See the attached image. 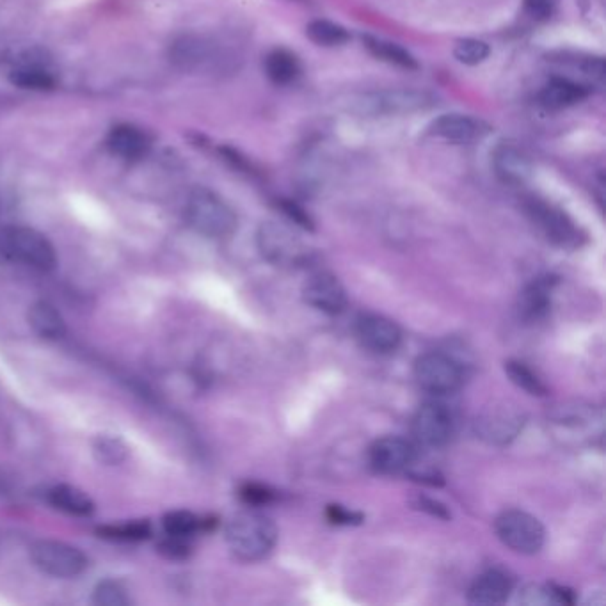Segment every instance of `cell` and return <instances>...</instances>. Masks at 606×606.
<instances>
[{
	"mask_svg": "<svg viewBox=\"0 0 606 606\" xmlns=\"http://www.w3.org/2000/svg\"><path fill=\"white\" fill-rule=\"evenodd\" d=\"M226 543L242 562H258L271 555L278 543V528L258 512H242L228 523Z\"/></svg>",
	"mask_w": 606,
	"mask_h": 606,
	"instance_id": "obj_1",
	"label": "cell"
},
{
	"mask_svg": "<svg viewBox=\"0 0 606 606\" xmlns=\"http://www.w3.org/2000/svg\"><path fill=\"white\" fill-rule=\"evenodd\" d=\"M185 217L194 232L208 239H226L239 224L233 208L207 187L192 189L185 203Z\"/></svg>",
	"mask_w": 606,
	"mask_h": 606,
	"instance_id": "obj_2",
	"label": "cell"
},
{
	"mask_svg": "<svg viewBox=\"0 0 606 606\" xmlns=\"http://www.w3.org/2000/svg\"><path fill=\"white\" fill-rule=\"evenodd\" d=\"M438 98L427 89L391 88L370 91L351 102V111L365 118L404 116L413 112L429 111Z\"/></svg>",
	"mask_w": 606,
	"mask_h": 606,
	"instance_id": "obj_3",
	"label": "cell"
},
{
	"mask_svg": "<svg viewBox=\"0 0 606 606\" xmlns=\"http://www.w3.org/2000/svg\"><path fill=\"white\" fill-rule=\"evenodd\" d=\"M0 253L38 271L57 267L56 248L43 233L27 226H8L0 230Z\"/></svg>",
	"mask_w": 606,
	"mask_h": 606,
	"instance_id": "obj_4",
	"label": "cell"
},
{
	"mask_svg": "<svg viewBox=\"0 0 606 606\" xmlns=\"http://www.w3.org/2000/svg\"><path fill=\"white\" fill-rule=\"evenodd\" d=\"M498 539L519 555H535L543 550L546 532L543 523L532 514L518 509L503 511L495 521Z\"/></svg>",
	"mask_w": 606,
	"mask_h": 606,
	"instance_id": "obj_5",
	"label": "cell"
},
{
	"mask_svg": "<svg viewBox=\"0 0 606 606\" xmlns=\"http://www.w3.org/2000/svg\"><path fill=\"white\" fill-rule=\"evenodd\" d=\"M525 210L535 228L543 233L551 244L564 249H576L582 246V230L564 210L539 198L528 200Z\"/></svg>",
	"mask_w": 606,
	"mask_h": 606,
	"instance_id": "obj_6",
	"label": "cell"
},
{
	"mask_svg": "<svg viewBox=\"0 0 606 606\" xmlns=\"http://www.w3.org/2000/svg\"><path fill=\"white\" fill-rule=\"evenodd\" d=\"M169 59L182 72H208L221 68L224 61L221 45L201 34H182L169 47Z\"/></svg>",
	"mask_w": 606,
	"mask_h": 606,
	"instance_id": "obj_7",
	"label": "cell"
},
{
	"mask_svg": "<svg viewBox=\"0 0 606 606\" xmlns=\"http://www.w3.org/2000/svg\"><path fill=\"white\" fill-rule=\"evenodd\" d=\"M256 240H258V248L265 260L278 267L303 265L310 255L303 240L299 239L296 233L287 228L285 224L267 221L260 226Z\"/></svg>",
	"mask_w": 606,
	"mask_h": 606,
	"instance_id": "obj_8",
	"label": "cell"
},
{
	"mask_svg": "<svg viewBox=\"0 0 606 606\" xmlns=\"http://www.w3.org/2000/svg\"><path fill=\"white\" fill-rule=\"evenodd\" d=\"M31 559L45 575L63 580L82 575L88 567V559L79 548L61 541H38L32 544Z\"/></svg>",
	"mask_w": 606,
	"mask_h": 606,
	"instance_id": "obj_9",
	"label": "cell"
},
{
	"mask_svg": "<svg viewBox=\"0 0 606 606\" xmlns=\"http://www.w3.org/2000/svg\"><path fill=\"white\" fill-rule=\"evenodd\" d=\"M416 383L434 395L454 393L463 384V368L443 352H427L415 363Z\"/></svg>",
	"mask_w": 606,
	"mask_h": 606,
	"instance_id": "obj_10",
	"label": "cell"
},
{
	"mask_svg": "<svg viewBox=\"0 0 606 606\" xmlns=\"http://www.w3.org/2000/svg\"><path fill=\"white\" fill-rule=\"evenodd\" d=\"M527 422L525 413L511 404L484 409L475 420V434L489 445L503 447L519 436Z\"/></svg>",
	"mask_w": 606,
	"mask_h": 606,
	"instance_id": "obj_11",
	"label": "cell"
},
{
	"mask_svg": "<svg viewBox=\"0 0 606 606\" xmlns=\"http://www.w3.org/2000/svg\"><path fill=\"white\" fill-rule=\"evenodd\" d=\"M413 434L423 447H445L454 434V418L439 402H427L416 411Z\"/></svg>",
	"mask_w": 606,
	"mask_h": 606,
	"instance_id": "obj_12",
	"label": "cell"
},
{
	"mask_svg": "<svg viewBox=\"0 0 606 606\" xmlns=\"http://www.w3.org/2000/svg\"><path fill=\"white\" fill-rule=\"evenodd\" d=\"M427 134L441 141H447L452 144H473L479 143L491 134V127L486 121L479 120L470 114H443L432 121Z\"/></svg>",
	"mask_w": 606,
	"mask_h": 606,
	"instance_id": "obj_13",
	"label": "cell"
},
{
	"mask_svg": "<svg viewBox=\"0 0 606 606\" xmlns=\"http://www.w3.org/2000/svg\"><path fill=\"white\" fill-rule=\"evenodd\" d=\"M359 343L374 354H391L402 343V331L393 320L377 313H363L356 320Z\"/></svg>",
	"mask_w": 606,
	"mask_h": 606,
	"instance_id": "obj_14",
	"label": "cell"
},
{
	"mask_svg": "<svg viewBox=\"0 0 606 606\" xmlns=\"http://www.w3.org/2000/svg\"><path fill=\"white\" fill-rule=\"evenodd\" d=\"M370 466L383 475H399L411 470L415 463L416 450L411 441L399 436L377 439L370 447Z\"/></svg>",
	"mask_w": 606,
	"mask_h": 606,
	"instance_id": "obj_15",
	"label": "cell"
},
{
	"mask_svg": "<svg viewBox=\"0 0 606 606\" xmlns=\"http://www.w3.org/2000/svg\"><path fill=\"white\" fill-rule=\"evenodd\" d=\"M493 169L503 184L523 185L534 175V162L521 144L502 141L493 152Z\"/></svg>",
	"mask_w": 606,
	"mask_h": 606,
	"instance_id": "obj_16",
	"label": "cell"
},
{
	"mask_svg": "<svg viewBox=\"0 0 606 606\" xmlns=\"http://www.w3.org/2000/svg\"><path fill=\"white\" fill-rule=\"evenodd\" d=\"M304 303L327 315H338L347 308V294L342 283L329 272H319L304 283Z\"/></svg>",
	"mask_w": 606,
	"mask_h": 606,
	"instance_id": "obj_17",
	"label": "cell"
},
{
	"mask_svg": "<svg viewBox=\"0 0 606 606\" xmlns=\"http://www.w3.org/2000/svg\"><path fill=\"white\" fill-rule=\"evenodd\" d=\"M555 285H557V278L543 276L523 288L518 299L519 319L525 320V322L543 320L550 313L551 296H553Z\"/></svg>",
	"mask_w": 606,
	"mask_h": 606,
	"instance_id": "obj_18",
	"label": "cell"
},
{
	"mask_svg": "<svg viewBox=\"0 0 606 606\" xmlns=\"http://www.w3.org/2000/svg\"><path fill=\"white\" fill-rule=\"evenodd\" d=\"M512 587V578L505 571L489 569L471 583L468 599L475 605H500L509 599Z\"/></svg>",
	"mask_w": 606,
	"mask_h": 606,
	"instance_id": "obj_19",
	"label": "cell"
},
{
	"mask_svg": "<svg viewBox=\"0 0 606 606\" xmlns=\"http://www.w3.org/2000/svg\"><path fill=\"white\" fill-rule=\"evenodd\" d=\"M107 146L116 157L134 162L143 159L144 155L150 152L152 143L141 128L130 123H121L111 128L107 136Z\"/></svg>",
	"mask_w": 606,
	"mask_h": 606,
	"instance_id": "obj_20",
	"label": "cell"
},
{
	"mask_svg": "<svg viewBox=\"0 0 606 606\" xmlns=\"http://www.w3.org/2000/svg\"><path fill=\"white\" fill-rule=\"evenodd\" d=\"M589 95H591V88L582 82H576L567 77H555L541 89L539 100L550 111H562L567 107L580 104Z\"/></svg>",
	"mask_w": 606,
	"mask_h": 606,
	"instance_id": "obj_21",
	"label": "cell"
},
{
	"mask_svg": "<svg viewBox=\"0 0 606 606\" xmlns=\"http://www.w3.org/2000/svg\"><path fill=\"white\" fill-rule=\"evenodd\" d=\"M32 331L45 340H59L66 335V322L54 304L38 301L32 304L27 313Z\"/></svg>",
	"mask_w": 606,
	"mask_h": 606,
	"instance_id": "obj_22",
	"label": "cell"
},
{
	"mask_svg": "<svg viewBox=\"0 0 606 606\" xmlns=\"http://www.w3.org/2000/svg\"><path fill=\"white\" fill-rule=\"evenodd\" d=\"M47 502L59 511L72 516H89L95 512V502L79 487L59 484L47 491Z\"/></svg>",
	"mask_w": 606,
	"mask_h": 606,
	"instance_id": "obj_23",
	"label": "cell"
},
{
	"mask_svg": "<svg viewBox=\"0 0 606 606\" xmlns=\"http://www.w3.org/2000/svg\"><path fill=\"white\" fill-rule=\"evenodd\" d=\"M265 75L276 86H288L301 75V63L287 48H274L265 57Z\"/></svg>",
	"mask_w": 606,
	"mask_h": 606,
	"instance_id": "obj_24",
	"label": "cell"
},
{
	"mask_svg": "<svg viewBox=\"0 0 606 606\" xmlns=\"http://www.w3.org/2000/svg\"><path fill=\"white\" fill-rule=\"evenodd\" d=\"M363 43H365V47L372 56L381 59L384 63L399 66L404 70H416L418 68V61H416L415 56L406 48L400 47L399 43L383 40V38H377V36H370V34L363 36Z\"/></svg>",
	"mask_w": 606,
	"mask_h": 606,
	"instance_id": "obj_25",
	"label": "cell"
},
{
	"mask_svg": "<svg viewBox=\"0 0 606 606\" xmlns=\"http://www.w3.org/2000/svg\"><path fill=\"white\" fill-rule=\"evenodd\" d=\"M11 84L29 91H52L56 88V77L40 64L25 63L15 68L9 75Z\"/></svg>",
	"mask_w": 606,
	"mask_h": 606,
	"instance_id": "obj_26",
	"label": "cell"
},
{
	"mask_svg": "<svg viewBox=\"0 0 606 606\" xmlns=\"http://www.w3.org/2000/svg\"><path fill=\"white\" fill-rule=\"evenodd\" d=\"M96 534L109 541H125V543H137L150 539L152 525L150 521H128L121 525H102L96 528Z\"/></svg>",
	"mask_w": 606,
	"mask_h": 606,
	"instance_id": "obj_27",
	"label": "cell"
},
{
	"mask_svg": "<svg viewBox=\"0 0 606 606\" xmlns=\"http://www.w3.org/2000/svg\"><path fill=\"white\" fill-rule=\"evenodd\" d=\"M505 374L509 375L512 383L530 395H535V397L548 395V386L543 383V379L535 374L532 368H528L523 361H516V359L505 361Z\"/></svg>",
	"mask_w": 606,
	"mask_h": 606,
	"instance_id": "obj_28",
	"label": "cell"
},
{
	"mask_svg": "<svg viewBox=\"0 0 606 606\" xmlns=\"http://www.w3.org/2000/svg\"><path fill=\"white\" fill-rule=\"evenodd\" d=\"M93 455H95L96 461L104 464V466H118V464L127 461V457L130 455V448L118 436L102 434V436H98L93 441Z\"/></svg>",
	"mask_w": 606,
	"mask_h": 606,
	"instance_id": "obj_29",
	"label": "cell"
},
{
	"mask_svg": "<svg viewBox=\"0 0 606 606\" xmlns=\"http://www.w3.org/2000/svg\"><path fill=\"white\" fill-rule=\"evenodd\" d=\"M306 36L319 47H340L351 38L345 27L329 20L310 22L306 25Z\"/></svg>",
	"mask_w": 606,
	"mask_h": 606,
	"instance_id": "obj_30",
	"label": "cell"
},
{
	"mask_svg": "<svg viewBox=\"0 0 606 606\" xmlns=\"http://www.w3.org/2000/svg\"><path fill=\"white\" fill-rule=\"evenodd\" d=\"M205 519L198 518L196 514L189 511H171L162 518V528L168 535L175 537H191L198 534L203 528H207Z\"/></svg>",
	"mask_w": 606,
	"mask_h": 606,
	"instance_id": "obj_31",
	"label": "cell"
},
{
	"mask_svg": "<svg viewBox=\"0 0 606 606\" xmlns=\"http://www.w3.org/2000/svg\"><path fill=\"white\" fill-rule=\"evenodd\" d=\"M489 54H491V48H489L486 41L466 38V40L455 43V59L461 64H466V66H477V64L484 63Z\"/></svg>",
	"mask_w": 606,
	"mask_h": 606,
	"instance_id": "obj_32",
	"label": "cell"
},
{
	"mask_svg": "<svg viewBox=\"0 0 606 606\" xmlns=\"http://www.w3.org/2000/svg\"><path fill=\"white\" fill-rule=\"evenodd\" d=\"M93 603L100 606H127L130 605V598L120 582L104 580L93 591Z\"/></svg>",
	"mask_w": 606,
	"mask_h": 606,
	"instance_id": "obj_33",
	"label": "cell"
},
{
	"mask_svg": "<svg viewBox=\"0 0 606 606\" xmlns=\"http://www.w3.org/2000/svg\"><path fill=\"white\" fill-rule=\"evenodd\" d=\"M157 551L166 559L184 560L191 555V546L187 544L184 537L168 535V539H164V541L157 544Z\"/></svg>",
	"mask_w": 606,
	"mask_h": 606,
	"instance_id": "obj_34",
	"label": "cell"
},
{
	"mask_svg": "<svg viewBox=\"0 0 606 606\" xmlns=\"http://www.w3.org/2000/svg\"><path fill=\"white\" fill-rule=\"evenodd\" d=\"M239 495L242 502H246L248 505H267V503L274 502V498H276L272 489L262 486V484H256V482H248L240 487Z\"/></svg>",
	"mask_w": 606,
	"mask_h": 606,
	"instance_id": "obj_35",
	"label": "cell"
},
{
	"mask_svg": "<svg viewBox=\"0 0 606 606\" xmlns=\"http://www.w3.org/2000/svg\"><path fill=\"white\" fill-rule=\"evenodd\" d=\"M278 208L292 223L297 224L299 228L313 232V228H315L313 219H311L310 214L301 205H297L296 201L278 200Z\"/></svg>",
	"mask_w": 606,
	"mask_h": 606,
	"instance_id": "obj_36",
	"label": "cell"
},
{
	"mask_svg": "<svg viewBox=\"0 0 606 606\" xmlns=\"http://www.w3.org/2000/svg\"><path fill=\"white\" fill-rule=\"evenodd\" d=\"M326 518L333 523V525H361L365 521V516L361 512L349 511L342 505H327Z\"/></svg>",
	"mask_w": 606,
	"mask_h": 606,
	"instance_id": "obj_37",
	"label": "cell"
},
{
	"mask_svg": "<svg viewBox=\"0 0 606 606\" xmlns=\"http://www.w3.org/2000/svg\"><path fill=\"white\" fill-rule=\"evenodd\" d=\"M555 8V0H525V9L535 20H548L555 13Z\"/></svg>",
	"mask_w": 606,
	"mask_h": 606,
	"instance_id": "obj_38",
	"label": "cell"
},
{
	"mask_svg": "<svg viewBox=\"0 0 606 606\" xmlns=\"http://www.w3.org/2000/svg\"><path fill=\"white\" fill-rule=\"evenodd\" d=\"M416 509L431 514L434 518L439 519H450V512L443 503L434 500V498H427V496H418L415 500Z\"/></svg>",
	"mask_w": 606,
	"mask_h": 606,
	"instance_id": "obj_39",
	"label": "cell"
}]
</instances>
